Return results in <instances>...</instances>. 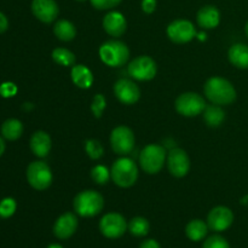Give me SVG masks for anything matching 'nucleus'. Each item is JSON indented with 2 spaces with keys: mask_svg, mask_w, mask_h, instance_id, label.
Returning <instances> with one entry per match:
<instances>
[{
  "mask_svg": "<svg viewBox=\"0 0 248 248\" xmlns=\"http://www.w3.org/2000/svg\"><path fill=\"white\" fill-rule=\"evenodd\" d=\"M206 97L218 106H229L236 99V90L229 80L220 77H213L206 81L203 87Z\"/></svg>",
  "mask_w": 248,
  "mask_h": 248,
  "instance_id": "1",
  "label": "nucleus"
},
{
  "mask_svg": "<svg viewBox=\"0 0 248 248\" xmlns=\"http://www.w3.org/2000/svg\"><path fill=\"white\" fill-rule=\"evenodd\" d=\"M74 211L80 217L91 218L99 215L103 210L104 199L94 190H84L74 199Z\"/></svg>",
  "mask_w": 248,
  "mask_h": 248,
  "instance_id": "2",
  "label": "nucleus"
},
{
  "mask_svg": "<svg viewBox=\"0 0 248 248\" xmlns=\"http://www.w3.org/2000/svg\"><path fill=\"white\" fill-rule=\"evenodd\" d=\"M110 176L118 186L130 188L137 182L138 167L133 160L128 157H120L111 166Z\"/></svg>",
  "mask_w": 248,
  "mask_h": 248,
  "instance_id": "3",
  "label": "nucleus"
},
{
  "mask_svg": "<svg viewBox=\"0 0 248 248\" xmlns=\"http://www.w3.org/2000/svg\"><path fill=\"white\" fill-rule=\"evenodd\" d=\"M99 56L109 67H121L130 58V50L123 41L109 40L99 47Z\"/></svg>",
  "mask_w": 248,
  "mask_h": 248,
  "instance_id": "4",
  "label": "nucleus"
},
{
  "mask_svg": "<svg viewBox=\"0 0 248 248\" xmlns=\"http://www.w3.org/2000/svg\"><path fill=\"white\" fill-rule=\"evenodd\" d=\"M166 160V150L162 145L149 144L140 152V167L149 174H156L161 171Z\"/></svg>",
  "mask_w": 248,
  "mask_h": 248,
  "instance_id": "5",
  "label": "nucleus"
},
{
  "mask_svg": "<svg viewBox=\"0 0 248 248\" xmlns=\"http://www.w3.org/2000/svg\"><path fill=\"white\" fill-rule=\"evenodd\" d=\"M27 179L36 190H45L52 183V172L44 161H34L27 169Z\"/></svg>",
  "mask_w": 248,
  "mask_h": 248,
  "instance_id": "6",
  "label": "nucleus"
},
{
  "mask_svg": "<svg viewBox=\"0 0 248 248\" xmlns=\"http://www.w3.org/2000/svg\"><path fill=\"white\" fill-rule=\"evenodd\" d=\"M156 63L149 56H138L135 60L131 61L127 67L130 77L138 81H149V80L154 79L156 75Z\"/></svg>",
  "mask_w": 248,
  "mask_h": 248,
  "instance_id": "7",
  "label": "nucleus"
},
{
  "mask_svg": "<svg viewBox=\"0 0 248 248\" xmlns=\"http://www.w3.org/2000/svg\"><path fill=\"white\" fill-rule=\"evenodd\" d=\"M176 110L183 116H198L206 108V102L196 92H186L176 99Z\"/></svg>",
  "mask_w": 248,
  "mask_h": 248,
  "instance_id": "8",
  "label": "nucleus"
},
{
  "mask_svg": "<svg viewBox=\"0 0 248 248\" xmlns=\"http://www.w3.org/2000/svg\"><path fill=\"white\" fill-rule=\"evenodd\" d=\"M127 223L126 219L120 213L110 212L103 216L99 222V230L102 235L107 239H120L127 230Z\"/></svg>",
  "mask_w": 248,
  "mask_h": 248,
  "instance_id": "9",
  "label": "nucleus"
},
{
  "mask_svg": "<svg viewBox=\"0 0 248 248\" xmlns=\"http://www.w3.org/2000/svg\"><path fill=\"white\" fill-rule=\"evenodd\" d=\"M111 149L119 155H128L135 148V133L127 126H118L111 131Z\"/></svg>",
  "mask_w": 248,
  "mask_h": 248,
  "instance_id": "10",
  "label": "nucleus"
},
{
  "mask_svg": "<svg viewBox=\"0 0 248 248\" xmlns=\"http://www.w3.org/2000/svg\"><path fill=\"white\" fill-rule=\"evenodd\" d=\"M167 35L173 43L186 44L195 38L196 29L188 19H176L167 27Z\"/></svg>",
  "mask_w": 248,
  "mask_h": 248,
  "instance_id": "11",
  "label": "nucleus"
},
{
  "mask_svg": "<svg viewBox=\"0 0 248 248\" xmlns=\"http://www.w3.org/2000/svg\"><path fill=\"white\" fill-rule=\"evenodd\" d=\"M167 167H169L170 173L177 178L186 176L190 170V159L186 150L181 148H174L170 150L167 155Z\"/></svg>",
  "mask_w": 248,
  "mask_h": 248,
  "instance_id": "12",
  "label": "nucleus"
},
{
  "mask_svg": "<svg viewBox=\"0 0 248 248\" xmlns=\"http://www.w3.org/2000/svg\"><path fill=\"white\" fill-rule=\"evenodd\" d=\"M234 222V213L225 206H217L212 208L207 216V225L213 232H225Z\"/></svg>",
  "mask_w": 248,
  "mask_h": 248,
  "instance_id": "13",
  "label": "nucleus"
},
{
  "mask_svg": "<svg viewBox=\"0 0 248 248\" xmlns=\"http://www.w3.org/2000/svg\"><path fill=\"white\" fill-rule=\"evenodd\" d=\"M114 93L116 98L126 106L137 103L140 97V87L128 79H120L114 85Z\"/></svg>",
  "mask_w": 248,
  "mask_h": 248,
  "instance_id": "14",
  "label": "nucleus"
},
{
  "mask_svg": "<svg viewBox=\"0 0 248 248\" xmlns=\"http://www.w3.org/2000/svg\"><path fill=\"white\" fill-rule=\"evenodd\" d=\"M31 12L39 21L52 23L60 14V7L55 0H33Z\"/></svg>",
  "mask_w": 248,
  "mask_h": 248,
  "instance_id": "15",
  "label": "nucleus"
},
{
  "mask_svg": "<svg viewBox=\"0 0 248 248\" xmlns=\"http://www.w3.org/2000/svg\"><path fill=\"white\" fill-rule=\"evenodd\" d=\"M78 217L72 212L63 213L53 224V235L60 240H68L78 229Z\"/></svg>",
  "mask_w": 248,
  "mask_h": 248,
  "instance_id": "16",
  "label": "nucleus"
},
{
  "mask_svg": "<svg viewBox=\"0 0 248 248\" xmlns=\"http://www.w3.org/2000/svg\"><path fill=\"white\" fill-rule=\"evenodd\" d=\"M103 28L109 35L118 38L126 31L127 22H126V18L123 14L118 11H111L104 16Z\"/></svg>",
  "mask_w": 248,
  "mask_h": 248,
  "instance_id": "17",
  "label": "nucleus"
},
{
  "mask_svg": "<svg viewBox=\"0 0 248 248\" xmlns=\"http://www.w3.org/2000/svg\"><path fill=\"white\" fill-rule=\"evenodd\" d=\"M51 138L45 131H36L31 138V149L38 157H45L51 150Z\"/></svg>",
  "mask_w": 248,
  "mask_h": 248,
  "instance_id": "18",
  "label": "nucleus"
},
{
  "mask_svg": "<svg viewBox=\"0 0 248 248\" xmlns=\"http://www.w3.org/2000/svg\"><path fill=\"white\" fill-rule=\"evenodd\" d=\"M220 14L219 10L212 5H207L199 10L198 23L203 29H213L219 24Z\"/></svg>",
  "mask_w": 248,
  "mask_h": 248,
  "instance_id": "19",
  "label": "nucleus"
},
{
  "mask_svg": "<svg viewBox=\"0 0 248 248\" xmlns=\"http://www.w3.org/2000/svg\"><path fill=\"white\" fill-rule=\"evenodd\" d=\"M230 63L240 69L248 68V46L246 44H235L228 52Z\"/></svg>",
  "mask_w": 248,
  "mask_h": 248,
  "instance_id": "20",
  "label": "nucleus"
},
{
  "mask_svg": "<svg viewBox=\"0 0 248 248\" xmlns=\"http://www.w3.org/2000/svg\"><path fill=\"white\" fill-rule=\"evenodd\" d=\"M73 82L80 89H90L93 84V75L87 67L82 64H74L72 68Z\"/></svg>",
  "mask_w": 248,
  "mask_h": 248,
  "instance_id": "21",
  "label": "nucleus"
},
{
  "mask_svg": "<svg viewBox=\"0 0 248 248\" xmlns=\"http://www.w3.org/2000/svg\"><path fill=\"white\" fill-rule=\"evenodd\" d=\"M208 225L201 219H193L188 223L186 228V234L189 240L194 242H199L207 236Z\"/></svg>",
  "mask_w": 248,
  "mask_h": 248,
  "instance_id": "22",
  "label": "nucleus"
},
{
  "mask_svg": "<svg viewBox=\"0 0 248 248\" xmlns=\"http://www.w3.org/2000/svg\"><path fill=\"white\" fill-rule=\"evenodd\" d=\"M225 119V111L223 110L222 107L218 104H211L206 106L203 110V120L210 127H218L223 124Z\"/></svg>",
  "mask_w": 248,
  "mask_h": 248,
  "instance_id": "23",
  "label": "nucleus"
},
{
  "mask_svg": "<svg viewBox=\"0 0 248 248\" xmlns=\"http://www.w3.org/2000/svg\"><path fill=\"white\" fill-rule=\"evenodd\" d=\"M53 33L60 40L70 41L77 35V28L68 19H60L56 22L55 27H53Z\"/></svg>",
  "mask_w": 248,
  "mask_h": 248,
  "instance_id": "24",
  "label": "nucleus"
},
{
  "mask_svg": "<svg viewBox=\"0 0 248 248\" xmlns=\"http://www.w3.org/2000/svg\"><path fill=\"white\" fill-rule=\"evenodd\" d=\"M1 133L6 140H16L23 133V125L17 119H9L1 126Z\"/></svg>",
  "mask_w": 248,
  "mask_h": 248,
  "instance_id": "25",
  "label": "nucleus"
},
{
  "mask_svg": "<svg viewBox=\"0 0 248 248\" xmlns=\"http://www.w3.org/2000/svg\"><path fill=\"white\" fill-rule=\"evenodd\" d=\"M127 229L133 236L136 237H144L147 236L150 230V224L145 218L135 217L130 220L127 225Z\"/></svg>",
  "mask_w": 248,
  "mask_h": 248,
  "instance_id": "26",
  "label": "nucleus"
},
{
  "mask_svg": "<svg viewBox=\"0 0 248 248\" xmlns=\"http://www.w3.org/2000/svg\"><path fill=\"white\" fill-rule=\"evenodd\" d=\"M52 58L57 64L63 65V67H70L75 64V55L68 48H55L52 52Z\"/></svg>",
  "mask_w": 248,
  "mask_h": 248,
  "instance_id": "27",
  "label": "nucleus"
},
{
  "mask_svg": "<svg viewBox=\"0 0 248 248\" xmlns=\"http://www.w3.org/2000/svg\"><path fill=\"white\" fill-rule=\"evenodd\" d=\"M85 150L92 160H98L103 156V145L97 140H89L85 142Z\"/></svg>",
  "mask_w": 248,
  "mask_h": 248,
  "instance_id": "28",
  "label": "nucleus"
},
{
  "mask_svg": "<svg viewBox=\"0 0 248 248\" xmlns=\"http://www.w3.org/2000/svg\"><path fill=\"white\" fill-rule=\"evenodd\" d=\"M91 177L97 184H103L108 183L109 178H110V171H108L106 166H102V165H98V166L93 167L91 171Z\"/></svg>",
  "mask_w": 248,
  "mask_h": 248,
  "instance_id": "29",
  "label": "nucleus"
},
{
  "mask_svg": "<svg viewBox=\"0 0 248 248\" xmlns=\"http://www.w3.org/2000/svg\"><path fill=\"white\" fill-rule=\"evenodd\" d=\"M202 248H230L229 242L220 235H212L203 242Z\"/></svg>",
  "mask_w": 248,
  "mask_h": 248,
  "instance_id": "30",
  "label": "nucleus"
},
{
  "mask_svg": "<svg viewBox=\"0 0 248 248\" xmlns=\"http://www.w3.org/2000/svg\"><path fill=\"white\" fill-rule=\"evenodd\" d=\"M106 107H107V102L103 94L102 93L96 94V96L93 97V99H92V104H91L92 114H93L96 118H101L104 109H106Z\"/></svg>",
  "mask_w": 248,
  "mask_h": 248,
  "instance_id": "31",
  "label": "nucleus"
},
{
  "mask_svg": "<svg viewBox=\"0 0 248 248\" xmlns=\"http://www.w3.org/2000/svg\"><path fill=\"white\" fill-rule=\"evenodd\" d=\"M16 211V201L11 198H6L0 202V217L9 218Z\"/></svg>",
  "mask_w": 248,
  "mask_h": 248,
  "instance_id": "32",
  "label": "nucleus"
},
{
  "mask_svg": "<svg viewBox=\"0 0 248 248\" xmlns=\"http://www.w3.org/2000/svg\"><path fill=\"white\" fill-rule=\"evenodd\" d=\"M92 6L97 10H109L118 6L123 0H90Z\"/></svg>",
  "mask_w": 248,
  "mask_h": 248,
  "instance_id": "33",
  "label": "nucleus"
},
{
  "mask_svg": "<svg viewBox=\"0 0 248 248\" xmlns=\"http://www.w3.org/2000/svg\"><path fill=\"white\" fill-rule=\"evenodd\" d=\"M16 92L17 87L16 85L12 84V82H4V84H1V86H0V94H1L2 97H5V98L15 96Z\"/></svg>",
  "mask_w": 248,
  "mask_h": 248,
  "instance_id": "34",
  "label": "nucleus"
},
{
  "mask_svg": "<svg viewBox=\"0 0 248 248\" xmlns=\"http://www.w3.org/2000/svg\"><path fill=\"white\" fill-rule=\"evenodd\" d=\"M156 9V0H142V10L145 14H153Z\"/></svg>",
  "mask_w": 248,
  "mask_h": 248,
  "instance_id": "35",
  "label": "nucleus"
},
{
  "mask_svg": "<svg viewBox=\"0 0 248 248\" xmlns=\"http://www.w3.org/2000/svg\"><path fill=\"white\" fill-rule=\"evenodd\" d=\"M140 248H161V246H160V244L156 241V240L148 239V240H144V241L140 244Z\"/></svg>",
  "mask_w": 248,
  "mask_h": 248,
  "instance_id": "36",
  "label": "nucleus"
},
{
  "mask_svg": "<svg viewBox=\"0 0 248 248\" xmlns=\"http://www.w3.org/2000/svg\"><path fill=\"white\" fill-rule=\"evenodd\" d=\"M9 28V21L2 12H0V34L4 33Z\"/></svg>",
  "mask_w": 248,
  "mask_h": 248,
  "instance_id": "37",
  "label": "nucleus"
},
{
  "mask_svg": "<svg viewBox=\"0 0 248 248\" xmlns=\"http://www.w3.org/2000/svg\"><path fill=\"white\" fill-rule=\"evenodd\" d=\"M4 152H5V143H4V140L0 137V156L4 154Z\"/></svg>",
  "mask_w": 248,
  "mask_h": 248,
  "instance_id": "38",
  "label": "nucleus"
},
{
  "mask_svg": "<svg viewBox=\"0 0 248 248\" xmlns=\"http://www.w3.org/2000/svg\"><path fill=\"white\" fill-rule=\"evenodd\" d=\"M47 248H63V246H61V245H58V244H51V245H48Z\"/></svg>",
  "mask_w": 248,
  "mask_h": 248,
  "instance_id": "39",
  "label": "nucleus"
},
{
  "mask_svg": "<svg viewBox=\"0 0 248 248\" xmlns=\"http://www.w3.org/2000/svg\"><path fill=\"white\" fill-rule=\"evenodd\" d=\"M245 31H246V34H247V36H248V22L246 23V27H245Z\"/></svg>",
  "mask_w": 248,
  "mask_h": 248,
  "instance_id": "40",
  "label": "nucleus"
},
{
  "mask_svg": "<svg viewBox=\"0 0 248 248\" xmlns=\"http://www.w3.org/2000/svg\"><path fill=\"white\" fill-rule=\"evenodd\" d=\"M77 1H85V0H77Z\"/></svg>",
  "mask_w": 248,
  "mask_h": 248,
  "instance_id": "41",
  "label": "nucleus"
}]
</instances>
